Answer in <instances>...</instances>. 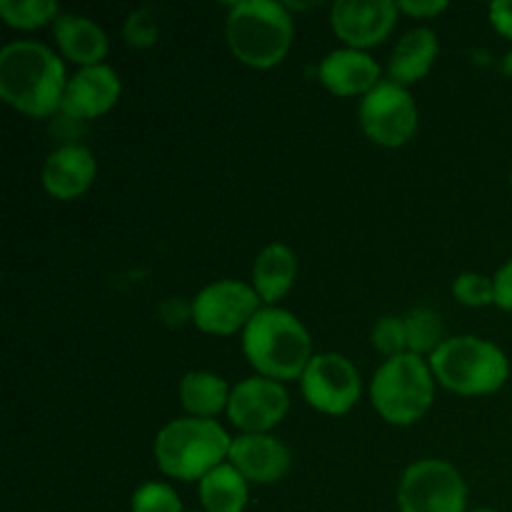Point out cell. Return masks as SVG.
I'll return each instance as SVG.
<instances>
[{
    "label": "cell",
    "mask_w": 512,
    "mask_h": 512,
    "mask_svg": "<svg viewBox=\"0 0 512 512\" xmlns=\"http://www.w3.org/2000/svg\"><path fill=\"white\" fill-rule=\"evenodd\" d=\"M510 185H512V170H510Z\"/></svg>",
    "instance_id": "cell-33"
},
{
    "label": "cell",
    "mask_w": 512,
    "mask_h": 512,
    "mask_svg": "<svg viewBox=\"0 0 512 512\" xmlns=\"http://www.w3.org/2000/svg\"><path fill=\"white\" fill-rule=\"evenodd\" d=\"M203 512H245L250 500V483L230 463L210 470L198 483Z\"/></svg>",
    "instance_id": "cell-21"
},
{
    "label": "cell",
    "mask_w": 512,
    "mask_h": 512,
    "mask_svg": "<svg viewBox=\"0 0 512 512\" xmlns=\"http://www.w3.org/2000/svg\"><path fill=\"white\" fill-rule=\"evenodd\" d=\"M123 83L110 65H90L80 68L65 88L60 113L68 120H95L118 105Z\"/></svg>",
    "instance_id": "cell-14"
},
{
    "label": "cell",
    "mask_w": 512,
    "mask_h": 512,
    "mask_svg": "<svg viewBox=\"0 0 512 512\" xmlns=\"http://www.w3.org/2000/svg\"><path fill=\"white\" fill-rule=\"evenodd\" d=\"M438 53L440 40L433 28L420 25V28L408 30V33L395 43L393 53H390L388 80L403 85V88L420 83V80L433 70Z\"/></svg>",
    "instance_id": "cell-18"
},
{
    "label": "cell",
    "mask_w": 512,
    "mask_h": 512,
    "mask_svg": "<svg viewBox=\"0 0 512 512\" xmlns=\"http://www.w3.org/2000/svg\"><path fill=\"white\" fill-rule=\"evenodd\" d=\"M473 512H498V510H490V508H483V510H473Z\"/></svg>",
    "instance_id": "cell-32"
},
{
    "label": "cell",
    "mask_w": 512,
    "mask_h": 512,
    "mask_svg": "<svg viewBox=\"0 0 512 512\" xmlns=\"http://www.w3.org/2000/svg\"><path fill=\"white\" fill-rule=\"evenodd\" d=\"M228 463L250 485H275L288 475L293 455L273 433H240L230 445Z\"/></svg>",
    "instance_id": "cell-13"
},
{
    "label": "cell",
    "mask_w": 512,
    "mask_h": 512,
    "mask_svg": "<svg viewBox=\"0 0 512 512\" xmlns=\"http://www.w3.org/2000/svg\"><path fill=\"white\" fill-rule=\"evenodd\" d=\"M68 80L60 55L38 40H13L0 50V98L28 118L60 113Z\"/></svg>",
    "instance_id": "cell-1"
},
{
    "label": "cell",
    "mask_w": 512,
    "mask_h": 512,
    "mask_svg": "<svg viewBox=\"0 0 512 512\" xmlns=\"http://www.w3.org/2000/svg\"><path fill=\"white\" fill-rule=\"evenodd\" d=\"M293 35L295 25L288 5L275 0H240L225 18L230 53L253 70H270L283 63Z\"/></svg>",
    "instance_id": "cell-4"
},
{
    "label": "cell",
    "mask_w": 512,
    "mask_h": 512,
    "mask_svg": "<svg viewBox=\"0 0 512 512\" xmlns=\"http://www.w3.org/2000/svg\"><path fill=\"white\" fill-rule=\"evenodd\" d=\"M243 355L255 375L288 383L303 378L313 353V338L298 315L280 305H263L240 335Z\"/></svg>",
    "instance_id": "cell-2"
},
{
    "label": "cell",
    "mask_w": 512,
    "mask_h": 512,
    "mask_svg": "<svg viewBox=\"0 0 512 512\" xmlns=\"http://www.w3.org/2000/svg\"><path fill=\"white\" fill-rule=\"evenodd\" d=\"M230 388L223 375L213 370H190L178 385V398L190 418L215 420L220 413H228Z\"/></svg>",
    "instance_id": "cell-20"
},
{
    "label": "cell",
    "mask_w": 512,
    "mask_h": 512,
    "mask_svg": "<svg viewBox=\"0 0 512 512\" xmlns=\"http://www.w3.org/2000/svg\"><path fill=\"white\" fill-rule=\"evenodd\" d=\"M123 38L125 43L135 50L153 48L160 38V25H158V18L153 15V10L135 8L133 13L125 18Z\"/></svg>",
    "instance_id": "cell-27"
},
{
    "label": "cell",
    "mask_w": 512,
    "mask_h": 512,
    "mask_svg": "<svg viewBox=\"0 0 512 512\" xmlns=\"http://www.w3.org/2000/svg\"><path fill=\"white\" fill-rule=\"evenodd\" d=\"M305 403L323 415H345L363 395V378L353 360L340 353H315L300 378Z\"/></svg>",
    "instance_id": "cell-10"
},
{
    "label": "cell",
    "mask_w": 512,
    "mask_h": 512,
    "mask_svg": "<svg viewBox=\"0 0 512 512\" xmlns=\"http://www.w3.org/2000/svg\"><path fill=\"white\" fill-rule=\"evenodd\" d=\"M493 285H495V305L512 313V258L493 275Z\"/></svg>",
    "instance_id": "cell-29"
},
{
    "label": "cell",
    "mask_w": 512,
    "mask_h": 512,
    "mask_svg": "<svg viewBox=\"0 0 512 512\" xmlns=\"http://www.w3.org/2000/svg\"><path fill=\"white\" fill-rule=\"evenodd\" d=\"M428 363L440 388L463 398L498 393L510 378L508 355L478 335H453L430 355Z\"/></svg>",
    "instance_id": "cell-5"
},
{
    "label": "cell",
    "mask_w": 512,
    "mask_h": 512,
    "mask_svg": "<svg viewBox=\"0 0 512 512\" xmlns=\"http://www.w3.org/2000/svg\"><path fill=\"white\" fill-rule=\"evenodd\" d=\"M435 380L428 358L415 353L383 360L370 380V405L390 425L408 428L420 423L433 408Z\"/></svg>",
    "instance_id": "cell-6"
},
{
    "label": "cell",
    "mask_w": 512,
    "mask_h": 512,
    "mask_svg": "<svg viewBox=\"0 0 512 512\" xmlns=\"http://www.w3.org/2000/svg\"><path fill=\"white\" fill-rule=\"evenodd\" d=\"M130 512H183L180 495L168 483H145L130 498Z\"/></svg>",
    "instance_id": "cell-25"
},
{
    "label": "cell",
    "mask_w": 512,
    "mask_h": 512,
    "mask_svg": "<svg viewBox=\"0 0 512 512\" xmlns=\"http://www.w3.org/2000/svg\"><path fill=\"white\" fill-rule=\"evenodd\" d=\"M318 80L338 98H363L380 83V63L368 50H330L318 65Z\"/></svg>",
    "instance_id": "cell-16"
},
{
    "label": "cell",
    "mask_w": 512,
    "mask_h": 512,
    "mask_svg": "<svg viewBox=\"0 0 512 512\" xmlns=\"http://www.w3.org/2000/svg\"><path fill=\"white\" fill-rule=\"evenodd\" d=\"M63 13L53 0H0V18L13 30H38L53 25Z\"/></svg>",
    "instance_id": "cell-23"
},
{
    "label": "cell",
    "mask_w": 512,
    "mask_h": 512,
    "mask_svg": "<svg viewBox=\"0 0 512 512\" xmlns=\"http://www.w3.org/2000/svg\"><path fill=\"white\" fill-rule=\"evenodd\" d=\"M500 70H503V75L512 78V48L503 55V60H500Z\"/></svg>",
    "instance_id": "cell-31"
},
{
    "label": "cell",
    "mask_w": 512,
    "mask_h": 512,
    "mask_svg": "<svg viewBox=\"0 0 512 512\" xmlns=\"http://www.w3.org/2000/svg\"><path fill=\"white\" fill-rule=\"evenodd\" d=\"M290 410V395L283 383L250 375L233 385L228 403V420L240 433H270L285 420Z\"/></svg>",
    "instance_id": "cell-11"
},
{
    "label": "cell",
    "mask_w": 512,
    "mask_h": 512,
    "mask_svg": "<svg viewBox=\"0 0 512 512\" xmlns=\"http://www.w3.org/2000/svg\"><path fill=\"white\" fill-rule=\"evenodd\" d=\"M190 308H193V325L200 333L228 338L235 333L243 335L250 320L263 308V300L250 283L225 278L200 288L198 295L190 300Z\"/></svg>",
    "instance_id": "cell-9"
},
{
    "label": "cell",
    "mask_w": 512,
    "mask_h": 512,
    "mask_svg": "<svg viewBox=\"0 0 512 512\" xmlns=\"http://www.w3.org/2000/svg\"><path fill=\"white\" fill-rule=\"evenodd\" d=\"M488 18L503 38L512 40V0H495V3H490Z\"/></svg>",
    "instance_id": "cell-30"
},
{
    "label": "cell",
    "mask_w": 512,
    "mask_h": 512,
    "mask_svg": "<svg viewBox=\"0 0 512 512\" xmlns=\"http://www.w3.org/2000/svg\"><path fill=\"white\" fill-rule=\"evenodd\" d=\"M405 330H408V353L420 355V358H430L440 345L445 343V323L443 315L428 305H418V308L408 310L403 315Z\"/></svg>",
    "instance_id": "cell-22"
},
{
    "label": "cell",
    "mask_w": 512,
    "mask_h": 512,
    "mask_svg": "<svg viewBox=\"0 0 512 512\" xmlns=\"http://www.w3.org/2000/svg\"><path fill=\"white\" fill-rule=\"evenodd\" d=\"M230 445L233 438L218 420L183 415L158 430L153 458L165 478L200 483L210 470L228 463Z\"/></svg>",
    "instance_id": "cell-3"
},
{
    "label": "cell",
    "mask_w": 512,
    "mask_h": 512,
    "mask_svg": "<svg viewBox=\"0 0 512 512\" xmlns=\"http://www.w3.org/2000/svg\"><path fill=\"white\" fill-rule=\"evenodd\" d=\"M295 278H298V258L293 248L285 243H270L255 258L250 285L263 305H278L293 290Z\"/></svg>",
    "instance_id": "cell-19"
},
{
    "label": "cell",
    "mask_w": 512,
    "mask_h": 512,
    "mask_svg": "<svg viewBox=\"0 0 512 512\" xmlns=\"http://www.w3.org/2000/svg\"><path fill=\"white\" fill-rule=\"evenodd\" d=\"M398 15L395 0H338L330 8V28L345 48L368 50L390 38Z\"/></svg>",
    "instance_id": "cell-12"
},
{
    "label": "cell",
    "mask_w": 512,
    "mask_h": 512,
    "mask_svg": "<svg viewBox=\"0 0 512 512\" xmlns=\"http://www.w3.org/2000/svg\"><path fill=\"white\" fill-rule=\"evenodd\" d=\"M450 5L445 0H398L400 13L410 15L415 20H433L443 15Z\"/></svg>",
    "instance_id": "cell-28"
},
{
    "label": "cell",
    "mask_w": 512,
    "mask_h": 512,
    "mask_svg": "<svg viewBox=\"0 0 512 512\" xmlns=\"http://www.w3.org/2000/svg\"><path fill=\"white\" fill-rule=\"evenodd\" d=\"M398 510L468 512V485L463 473L448 460H415L398 483Z\"/></svg>",
    "instance_id": "cell-7"
},
{
    "label": "cell",
    "mask_w": 512,
    "mask_h": 512,
    "mask_svg": "<svg viewBox=\"0 0 512 512\" xmlns=\"http://www.w3.org/2000/svg\"><path fill=\"white\" fill-rule=\"evenodd\" d=\"M370 343L385 355V360L395 358V355L408 353V330H405V320L400 315H383L373 323L370 330Z\"/></svg>",
    "instance_id": "cell-24"
},
{
    "label": "cell",
    "mask_w": 512,
    "mask_h": 512,
    "mask_svg": "<svg viewBox=\"0 0 512 512\" xmlns=\"http://www.w3.org/2000/svg\"><path fill=\"white\" fill-rule=\"evenodd\" d=\"M453 298L458 300L465 308H488V305H495V285L493 278L483 273H460L458 278L453 280Z\"/></svg>",
    "instance_id": "cell-26"
},
{
    "label": "cell",
    "mask_w": 512,
    "mask_h": 512,
    "mask_svg": "<svg viewBox=\"0 0 512 512\" xmlns=\"http://www.w3.org/2000/svg\"><path fill=\"white\" fill-rule=\"evenodd\" d=\"M50 28H53V40L60 55L70 63L90 68V65H100L108 58V35L88 15L60 13Z\"/></svg>",
    "instance_id": "cell-17"
},
{
    "label": "cell",
    "mask_w": 512,
    "mask_h": 512,
    "mask_svg": "<svg viewBox=\"0 0 512 512\" xmlns=\"http://www.w3.org/2000/svg\"><path fill=\"white\" fill-rule=\"evenodd\" d=\"M358 123L370 143L390 150L403 148L418 133V103L410 88L393 80H380L368 95L360 98Z\"/></svg>",
    "instance_id": "cell-8"
},
{
    "label": "cell",
    "mask_w": 512,
    "mask_h": 512,
    "mask_svg": "<svg viewBox=\"0 0 512 512\" xmlns=\"http://www.w3.org/2000/svg\"><path fill=\"white\" fill-rule=\"evenodd\" d=\"M98 175V160L93 150L80 143H68L55 148L45 158L40 170L43 190L55 200H78L90 190Z\"/></svg>",
    "instance_id": "cell-15"
}]
</instances>
